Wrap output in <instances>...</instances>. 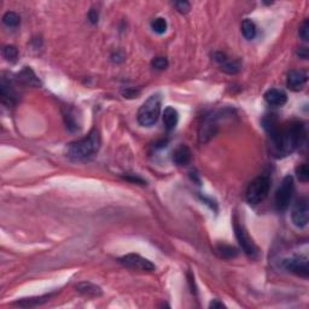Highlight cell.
<instances>
[{"label": "cell", "mask_w": 309, "mask_h": 309, "mask_svg": "<svg viewBox=\"0 0 309 309\" xmlns=\"http://www.w3.org/2000/svg\"><path fill=\"white\" fill-rule=\"evenodd\" d=\"M264 128L271 138L272 151L277 157H285L297 150L305 139V127L300 121L279 124L273 115L264 120Z\"/></svg>", "instance_id": "cell-1"}, {"label": "cell", "mask_w": 309, "mask_h": 309, "mask_svg": "<svg viewBox=\"0 0 309 309\" xmlns=\"http://www.w3.org/2000/svg\"><path fill=\"white\" fill-rule=\"evenodd\" d=\"M100 134L97 128H93L87 137L73 141L67 147V154L73 161H85L96 154L100 149Z\"/></svg>", "instance_id": "cell-2"}, {"label": "cell", "mask_w": 309, "mask_h": 309, "mask_svg": "<svg viewBox=\"0 0 309 309\" xmlns=\"http://www.w3.org/2000/svg\"><path fill=\"white\" fill-rule=\"evenodd\" d=\"M161 96L156 93L141 105L137 114V121L140 126L152 127L157 122L161 114Z\"/></svg>", "instance_id": "cell-3"}, {"label": "cell", "mask_w": 309, "mask_h": 309, "mask_svg": "<svg viewBox=\"0 0 309 309\" xmlns=\"http://www.w3.org/2000/svg\"><path fill=\"white\" fill-rule=\"evenodd\" d=\"M269 189H271V180L268 176H258L255 180H252L249 184L245 193L249 204L256 205L265 200L266 197L268 196Z\"/></svg>", "instance_id": "cell-4"}, {"label": "cell", "mask_w": 309, "mask_h": 309, "mask_svg": "<svg viewBox=\"0 0 309 309\" xmlns=\"http://www.w3.org/2000/svg\"><path fill=\"white\" fill-rule=\"evenodd\" d=\"M294 195V177L287 175L275 193V207L279 212H285L290 205Z\"/></svg>", "instance_id": "cell-5"}, {"label": "cell", "mask_w": 309, "mask_h": 309, "mask_svg": "<svg viewBox=\"0 0 309 309\" xmlns=\"http://www.w3.org/2000/svg\"><path fill=\"white\" fill-rule=\"evenodd\" d=\"M221 114L219 111L212 113L204 117L202 126L199 127V141L200 143H207L218 133L219 130V118Z\"/></svg>", "instance_id": "cell-6"}, {"label": "cell", "mask_w": 309, "mask_h": 309, "mask_svg": "<svg viewBox=\"0 0 309 309\" xmlns=\"http://www.w3.org/2000/svg\"><path fill=\"white\" fill-rule=\"evenodd\" d=\"M282 268L301 278H308L309 267H308V258L305 255L294 256V258L287 259L282 261Z\"/></svg>", "instance_id": "cell-7"}, {"label": "cell", "mask_w": 309, "mask_h": 309, "mask_svg": "<svg viewBox=\"0 0 309 309\" xmlns=\"http://www.w3.org/2000/svg\"><path fill=\"white\" fill-rule=\"evenodd\" d=\"M118 261L126 266V267L136 269V271L152 272L154 271V268H156L150 260L143 258V256L138 254H127L118 259Z\"/></svg>", "instance_id": "cell-8"}, {"label": "cell", "mask_w": 309, "mask_h": 309, "mask_svg": "<svg viewBox=\"0 0 309 309\" xmlns=\"http://www.w3.org/2000/svg\"><path fill=\"white\" fill-rule=\"evenodd\" d=\"M233 227H235L236 237L237 239H238L239 244L242 246L243 251H244L249 258H256L259 254V249L258 246L255 245V243L252 242V239L249 237L248 233H246L244 227H243L241 223H238V221H235Z\"/></svg>", "instance_id": "cell-9"}, {"label": "cell", "mask_w": 309, "mask_h": 309, "mask_svg": "<svg viewBox=\"0 0 309 309\" xmlns=\"http://www.w3.org/2000/svg\"><path fill=\"white\" fill-rule=\"evenodd\" d=\"M291 219L294 225L298 228H303L308 225L309 209L307 198H300L295 203L291 212Z\"/></svg>", "instance_id": "cell-10"}, {"label": "cell", "mask_w": 309, "mask_h": 309, "mask_svg": "<svg viewBox=\"0 0 309 309\" xmlns=\"http://www.w3.org/2000/svg\"><path fill=\"white\" fill-rule=\"evenodd\" d=\"M0 97H2V103L8 105V107H15L18 101L17 91L15 90L11 81L6 80V78L2 79V84H0Z\"/></svg>", "instance_id": "cell-11"}, {"label": "cell", "mask_w": 309, "mask_h": 309, "mask_svg": "<svg viewBox=\"0 0 309 309\" xmlns=\"http://www.w3.org/2000/svg\"><path fill=\"white\" fill-rule=\"evenodd\" d=\"M213 59L220 65L221 70L225 71V73L237 74L241 70V64H239L238 62L229 59L227 56L222 54V52H214Z\"/></svg>", "instance_id": "cell-12"}, {"label": "cell", "mask_w": 309, "mask_h": 309, "mask_svg": "<svg viewBox=\"0 0 309 309\" xmlns=\"http://www.w3.org/2000/svg\"><path fill=\"white\" fill-rule=\"evenodd\" d=\"M308 80V75L304 70H291L288 74L287 85L291 91H301Z\"/></svg>", "instance_id": "cell-13"}, {"label": "cell", "mask_w": 309, "mask_h": 309, "mask_svg": "<svg viewBox=\"0 0 309 309\" xmlns=\"http://www.w3.org/2000/svg\"><path fill=\"white\" fill-rule=\"evenodd\" d=\"M265 100L266 103L271 107H282L287 104L288 101V94L279 88H271L265 93Z\"/></svg>", "instance_id": "cell-14"}, {"label": "cell", "mask_w": 309, "mask_h": 309, "mask_svg": "<svg viewBox=\"0 0 309 309\" xmlns=\"http://www.w3.org/2000/svg\"><path fill=\"white\" fill-rule=\"evenodd\" d=\"M16 80H17V82H21V84L24 85V86L41 87V81L39 80V78L29 67H25L23 70L19 71Z\"/></svg>", "instance_id": "cell-15"}, {"label": "cell", "mask_w": 309, "mask_h": 309, "mask_svg": "<svg viewBox=\"0 0 309 309\" xmlns=\"http://www.w3.org/2000/svg\"><path fill=\"white\" fill-rule=\"evenodd\" d=\"M192 153L191 150H190L189 146L186 145H179L176 147L175 150H174L173 152V162L176 164V166H187V164L190 163V161H191Z\"/></svg>", "instance_id": "cell-16"}, {"label": "cell", "mask_w": 309, "mask_h": 309, "mask_svg": "<svg viewBox=\"0 0 309 309\" xmlns=\"http://www.w3.org/2000/svg\"><path fill=\"white\" fill-rule=\"evenodd\" d=\"M179 121V114L172 107H167L163 111V123L167 131H173Z\"/></svg>", "instance_id": "cell-17"}, {"label": "cell", "mask_w": 309, "mask_h": 309, "mask_svg": "<svg viewBox=\"0 0 309 309\" xmlns=\"http://www.w3.org/2000/svg\"><path fill=\"white\" fill-rule=\"evenodd\" d=\"M52 297V295H46V296H41V297H33V298H23V300H18L15 302V305L17 307H22V308H33V307H38V305L44 304L45 302L50 301V298Z\"/></svg>", "instance_id": "cell-18"}, {"label": "cell", "mask_w": 309, "mask_h": 309, "mask_svg": "<svg viewBox=\"0 0 309 309\" xmlns=\"http://www.w3.org/2000/svg\"><path fill=\"white\" fill-rule=\"evenodd\" d=\"M76 290L81 295L87 296V297H98V296L101 295L100 288L92 284V282H80V284L76 285Z\"/></svg>", "instance_id": "cell-19"}, {"label": "cell", "mask_w": 309, "mask_h": 309, "mask_svg": "<svg viewBox=\"0 0 309 309\" xmlns=\"http://www.w3.org/2000/svg\"><path fill=\"white\" fill-rule=\"evenodd\" d=\"M215 252L219 255V258L231 260L238 256V250L235 246L228 244H218L215 246Z\"/></svg>", "instance_id": "cell-20"}, {"label": "cell", "mask_w": 309, "mask_h": 309, "mask_svg": "<svg viewBox=\"0 0 309 309\" xmlns=\"http://www.w3.org/2000/svg\"><path fill=\"white\" fill-rule=\"evenodd\" d=\"M242 33L246 40H252V39H255L256 34H258V28H256L254 21H251L250 18H245L242 23Z\"/></svg>", "instance_id": "cell-21"}, {"label": "cell", "mask_w": 309, "mask_h": 309, "mask_svg": "<svg viewBox=\"0 0 309 309\" xmlns=\"http://www.w3.org/2000/svg\"><path fill=\"white\" fill-rule=\"evenodd\" d=\"M3 22H4L6 27L16 28L19 24V22H21V17L14 11H8L3 16Z\"/></svg>", "instance_id": "cell-22"}, {"label": "cell", "mask_w": 309, "mask_h": 309, "mask_svg": "<svg viewBox=\"0 0 309 309\" xmlns=\"http://www.w3.org/2000/svg\"><path fill=\"white\" fill-rule=\"evenodd\" d=\"M151 28H152V31L157 33V34H164V33L167 32V28H168V23H167L166 18L157 17L151 22Z\"/></svg>", "instance_id": "cell-23"}, {"label": "cell", "mask_w": 309, "mask_h": 309, "mask_svg": "<svg viewBox=\"0 0 309 309\" xmlns=\"http://www.w3.org/2000/svg\"><path fill=\"white\" fill-rule=\"evenodd\" d=\"M3 56H4V58L8 62H10V63H15V62L17 61L18 51L17 48L12 45L4 46V48H3Z\"/></svg>", "instance_id": "cell-24"}, {"label": "cell", "mask_w": 309, "mask_h": 309, "mask_svg": "<svg viewBox=\"0 0 309 309\" xmlns=\"http://www.w3.org/2000/svg\"><path fill=\"white\" fill-rule=\"evenodd\" d=\"M296 174H297V177L300 179V182L307 183L309 180V170L307 164L305 163L300 164V166L296 168Z\"/></svg>", "instance_id": "cell-25"}, {"label": "cell", "mask_w": 309, "mask_h": 309, "mask_svg": "<svg viewBox=\"0 0 309 309\" xmlns=\"http://www.w3.org/2000/svg\"><path fill=\"white\" fill-rule=\"evenodd\" d=\"M151 65H152V68L157 69V70H163V69L168 67V59L166 57H154L151 61Z\"/></svg>", "instance_id": "cell-26"}, {"label": "cell", "mask_w": 309, "mask_h": 309, "mask_svg": "<svg viewBox=\"0 0 309 309\" xmlns=\"http://www.w3.org/2000/svg\"><path fill=\"white\" fill-rule=\"evenodd\" d=\"M174 6H175L176 11L180 12V14L185 15L187 12L191 10V5H190L189 2H185V0H180V2H174Z\"/></svg>", "instance_id": "cell-27"}, {"label": "cell", "mask_w": 309, "mask_h": 309, "mask_svg": "<svg viewBox=\"0 0 309 309\" xmlns=\"http://www.w3.org/2000/svg\"><path fill=\"white\" fill-rule=\"evenodd\" d=\"M298 34H300V38L303 41L309 40V21L308 19H304L303 23L301 24L300 31H298Z\"/></svg>", "instance_id": "cell-28"}, {"label": "cell", "mask_w": 309, "mask_h": 309, "mask_svg": "<svg viewBox=\"0 0 309 309\" xmlns=\"http://www.w3.org/2000/svg\"><path fill=\"white\" fill-rule=\"evenodd\" d=\"M88 19H90V21L93 23H97L98 22V11L97 10H94V9H92L90 12H88Z\"/></svg>", "instance_id": "cell-29"}, {"label": "cell", "mask_w": 309, "mask_h": 309, "mask_svg": "<svg viewBox=\"0 0 309 309\" xmlns=\"http://www.w3.org/2000/svg\"><path fill=\"white\" fill-rule=\"evenodd\" d=\"M124 179L126 180H128V182H131V183H139V184H141V185H144V184H145V182H144L143 179H141V177H138V176H136V177H131V176H124Z\"/></svg>", "instance_id": "cell-30"}, {"label": "cell", "mask_w": 309, "mask_h": 309, "mask_svg": "<svg viewBox=\"0 0 309 309\" xmlns=\"http://www.w3.org/2000/svg\"><path fill=\"white\" fill-rule=\"evenodd\" d=\"M225 305H223L221 302H219L218 300H214L212 303L209 304V308H223Z\"/></svg>", "instance_id": "cell-31"}]
</instances>
